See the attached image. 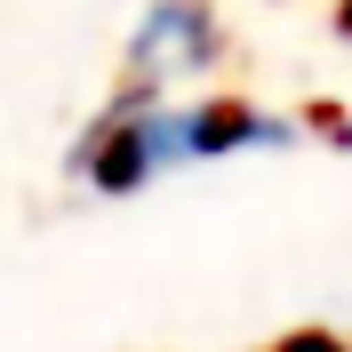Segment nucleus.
<instances>
[{
  "instance_id": "4",
  "label": "nucleus",
  "mask_w": 352,
  "mask_h": 352,
  "mask_svg": "<svg viewBox=\"0 0 352 352\" xmlns=\"http://www.w3.org/2000/svg\"><path fill=\"white\" fill-rule=\"evenodd\" d=\"M272 352H344V344H336L329 329H296V336H280Z\"/></svg>"
},
{
  "instance_id": "5",
  "label": "nucleus",
  "mask_w": 352,
  "mask_h": 352,
  "mask_svg": "<svg viewBox=\"0 0 352 352\" xmlns=\"http://www.w3.org/2000/svg\"><path fill=\"white\" fill-rule=\"evenodd\" d=\"M336 32H352V0H336Z\"/></svg>"
},
{
  "instance_id": "3",
  "label": "nucleus",
  "mask_w": 352,
  "mask_h": 352,
  "mask_svg": "<svg viewBox=\"0 0 352 352\" xmlns=\"http://www.w3.org/2000/svg\"><path fill=\"white\" fill-rule=\"evenodd\" d=\"M305 136H320V144H352V112L320 96V104H305Z\"/></svg>"
},
{
  "instance_id": "1",
  "label": "nucleus",
  "mask_w": 352,
  "mask_h": 352,
  "mask_svg": "<svg viewBox=\"0 0 352 352\" xmlns=\"http://www.w3.org/2000/svg\"><path fill=\"white\" fill-rule=\"evenodd\" d=\"M305 144V112L256 104V96H160V88L112 80V96L88 112L65 144V184L80 200H136L184 168H217L248 153H296Z\"/></svg>"
},
{
  "instance_id": "2",
  "label": "nucleus",
  "mask_w": 352,
  "mask_h": 352,
  "mask_svg": "<svg viewBox=\"0 0 352 352\" xmlns=\"http://www.w3.org/2000/svg\"><path fill=\"white\" fill-rule=\"evenodd\" d=\"M224 65V16L217 0H144L120 41V80L160 88V96H192Z\"/></svg>"
}]
</instances>
